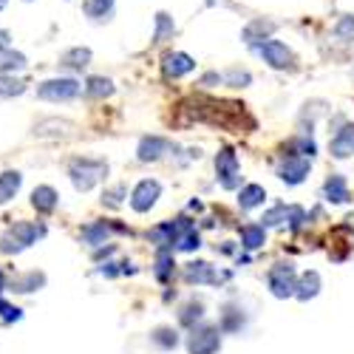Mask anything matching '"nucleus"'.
Instances as JSON below:
<instances>
[{
    "label": "nucleus",
    "mask_w": 354,
    "mask_h": 354,
    "mask_svg": "<svg viewBox=\"0 0 354 354\" xmlns=\"http://www.w3.org/2000/svg\"><path fill=\"white\" fill-rule=\"evenodd\" d=\"M335 37H340V40H346V43L354 40V15H343V17L337 20V26H335Z\"/></svg>",
    "instance_id": "473e14b6"
},
{
    "label": "nucleus",
    "mask_w": 354,
    "mask_h": 354,
    "mask_svg": "<svg viewBox=\"0 0 354 354\" xmlns=\"http://www.w3.org/2000/svg\"><path fill=\"white\" fill-rule=\"evenodd\" d=\"M201 315H204V306L193 301V304H187V306L182 309V315H179V320L185 323V326H193V323H196V320H201Z\"/></svg>",
    "instance_id": "c9c22d12"
},
{
    "label": "nucleus",
    "mask_w": 354,
    "mask_h": 354,
    "mask_svg": "<svg viewBox=\"0 0 354 354\" xmlns=\"http://www.w3.org/2000/svg\"><path fill=\"white\" fill-rule=\"evenodd\" d=\"M263 198H267V190H263L261 185H247V187L239 193L241 210H255L258 204H263Z\"/></svg>",
    "instance_id": "b1692460"
},
{
    "label": "nucleus",
    "mask_w": 354,
    "mask_h": 354,
    "mask_svg": "<svg viewBox=\"0 0 354 354\" xmlns=\"http://www.w3.org/2000/svg\"><path fill=\"white\" fill-rule=\"evenodd\" d=\"M6 3H9V0H0V9H6Z\"/></svg>",
    "instance_id": "a18cd8bd"
},
{
    "label": "nucleus",
    "mask_w": 354,
    "mask_h": 354,
    "mask_svg": "<svg viewBox=\"0 0 354 354\" xmlns=\"http://www.w3.org/2000/svg\"><path fill=\"white\" fill-rule=\"evenodd\" d=\"M74 125L68 120H43L35 125V136L40 139H60V136H71Z\"/></svg>",
    "instance_id": "2eb2a0df"
},
{
    "label": "nucleus",
    "mask_w": 354,
    "mask_h": 354,
    "mask_svg": "<svg viewBox=\"0 0 354 354\" xmlns=\"http://www.w3.org/2000/svg\"><path fill=\"white\" fill-rule=\"evenodd\" d=\"M216 173H218V185L224 190H235L241 185V165H239V156H235L232 147H221V151H218Z\"/></svg>",
    "instance_id": "7ed1b4c3"
},
{
    "label": "nucleus",
    "mask_w": 354,
    "mask_h": 354,
    "mask_svg": "<svg viewBox=\"0 0 354 354\" xmlns=\"http://www.w3.org/2000/svg\"><path fill=\"white\" fill-rule=\"evenodd\" d=\"M113 9V0H82V12L91 20H108Z\"/></svg>",
    "instance_id": "a878e982"
},
{
    "label": "nucleus",
    "mask_w": 354,
    "mask_h": 354,
    "mask_svg": "<svg viewBox=\"0 0 354 354\" xmlns=\"http://www.w3.org/2000/svg\"><path fill=\"white\" fill-rule=\"evenodd\" d=\"M32 204H35L40 213H51V210L57 207V190L48 187V185L35 187V193H32Z\"/></svg>",
    "instance_id": "4be33fe9"
},
{
    "label": "nucleus",
    "mask_w": 354,
    "mask_h": 354,
    "mask_svg": "<svg viewBox=\"0 0 354 354\" xmlns=\"http://www.w3.org/2000/svg\"><path fill=\"white\" fill-rule=\"evenodd\" d=\"M68 176H71V182L80 193H88L108 176V162H102V159H74L68 165Z\"/></svg>",
    "instance_id": "f257e3e1"
},
{
    "label": "nucleus",
    "mask_w": 354,
    "mask_h": 354,
    "mask_svg": "<svg viewBox=\"0 0 354 354\" xmlns=\"http://www.w3.org/2000/svg\"><path fill=\"white\" fill-rule=\"evenodd\" d=\"M286 151L289 153H298V156H315V151H317V147H315V142L309 139V136H298V139H292L289 145H286Z\"/></svg>",
    "instance_id": "c756f323"
},
{
    "label": "nucleus",
    "mask_w": 354,
    "mask_h": 354,
    "mask_svg": "<svg viewBox=\"0 0 354 354\" xmlns=\"http://www.w3.org/2000/svg\"><path fill=\"white\" fill-rule=\"evenodd\" d=\"M230 82L232 85H244V82H250V74L247 71H230Z\"/></svg>",
    "instance_id": "a19ab883"
},
{
    "label": "nucleus",
    "mask_w": 354,
    "mask_h": 354,
    "mask_svg": "<svg viewBox=\"0 0 354 354\" xmlns=\"http://www.w3.org/2000/svg\"><path fill=\"white\" fill-rule=\"evenodd\" d=\"M227 278H230V272L216 275V270L207 261H193L185 267V281L187 283H218V281H227Z\"/></svg>",
    "instance_id": "9b49d317"
},
{
    "label": "nucleus",
    "mask_w": 354,
    "mask_h": 354,
    "mask_svg": "<svg viewBox=\"0 0 354 354\" xmlns=\"http://www.w3.org/2000/svg\"><path fill=\"white\" fill-rule=\"evenodd\" d=\"M162 68H165V74L167 77H185V74H190L193 68H196V60L190 54H185V51H170V54H165V60H162Z\"/></svg>",
    "instance_id": "f8f14e48"
},
{
    "label": "nucleus",
    "mask_w": 354,
    "mask_h": 354,
    "mask_svg": "<svg viewBox=\"0 0 354 354\" xmlns=\"http://www.w3.org/2000/svg\"><path fill=\"white\" fill-rule=\"evenodd\" d=\"M263 227H281L283 221H286V204H275L272 210H267L263 213Z\"/></svg>",
    "instance_id": "72a5a7b5"
},
{
    "label": "nucleus",
    "mask_w": 354,
    "mask_h": 354,
    "mask_svg": "<svg viewBox=\"0 0 354 354\" xmlns=\"http://www.w3.org/2000/svg\"><path fill=\"white\" fill-rule=\"evenodd\" d=\"M20 185H23V176H20L17 170L0 173V204L12 201V198L17 196V190H20Z\"/></svg>",
    "instance_id": "6ab92c4d"
},
{
    "label": "nucleus",
    "mask_w": 354,
    "mask_h": 354,
    "mask_svg": "<svg viewBox=\"0 0 354 354\" xmlns=\"http://www.w3.org/2000/svg\"><path fill=\"white\" fill-rule=\"evenodd\" d=\"M272 32H275V23H270V20H252V23L244 28V40H247V43L270 40Z\"/></svg>",
    "instance_id": "393cba45"
},
{
    "label": "nucleus",
    "mask_w": 354,
    "mask_h": 354,
    "mask_svg": "<svg viewBox=\"0 0 354 354\" xmlns=\"http://www.w3.org/2000/svg\"><path fill=\"white\" fill-rule=\"evenodd\" d=\"M108 232H111V227H108L105 221H97V224H91V227L82 230V241L91 244V247H100V244H105Z\"/></svg>",
    "instance_id": "bb28decb"
},
{
    "label": "nucleus",
    "mask_w": 354,
    "mask_h": 354,
    "mask_svg": "<svg viewBox=\"0 0 354 354\" xmlns=\"http://www.w3.org/2000/svg\"><path fill=\"white\" fill-rule=\"evenodd\" d=\"M170 272H173V255H170L167 250H162L159 258H156V278H159V281H167Z\"/></svg>",
    "instance_id": "f704fd0d"
},
{
    "label": "nucleus",
    "mask_w": 354,
    "mask_h": 354,
    "mask_svg": "<svg viewBox=\"0 0 354 354\" xmlns=\"http://www.w3.org/2000/svg\"><path fill=\"white\" fill-rule=\"evenodd\" d=\"M0 292H3V272H0Z\"/></svg>",
    "instance_id": "c03bdc74"
},
{
    "label": "nucleus",
    "mask_w": 354,
    "mask_h": 354,
    "mask_svg": "<svg viewBox=\"0 0 354 354\" xmlns=\"http://www.w3.org/2000/svg\"><path fill=\"white\" fill-rule=\"evenodd\" d=\"M258 54L263 57V63H270L272 68H292V63H295L292 48H286L281 40H267L258 48Z\"/></svg>",
    "instance_id": "9d476101"
},
{
    "label": "nucleus",
    "mask_w": 354,
    "mask_h": 354,
    "mask_svg": "<svg viewBox=\"0 0 354 354\" xmlns=\"http://www.w3.org/2000/svg\"><path fill=\"white\" fill-rule=\"evenodd\" d=\"M151 340H153L159 348H176V346H179V335H176L173 329H167V326L156 329V332L151 335Z\"/></svg>",
    "instance_id": "2f4dec72"
},
{
    "label": "nucleus",
    "mask_w": 354,
    "mask_h": 354,
    "mask_svg": "<svg viewBox=\"0 0 354 354\" xmlns=\"http://www.w3.org/2000/svg\"><path fill=\"white\" fill-rule=\"evenodd\" d=\"M323 196H326V201L332 204H346L351 196H348V182L343 179V176H332V179L323 185Z\"/></svg>",
    "instance_id": "f3484780"
},
{
    "label": "nucleus",
    "mask_w": 354,
    "mask_h": 354,
    "mask_svg": "<svg viewBox=\"0 0 354 354\" xmlns=\"http://www.w3.org/2000/svg\"><path fill=\"white\" fill-rule=\"evenodd\" d=\"M167 151H170V142L167 139H162V136H145L139 142V151L136 153H139V162H156Z\"/></svg>",
    "instance_id": "4468645a"
},
{
    "label": "nucleus",
    "mask_w": 354,
    "mask_h": 354,
    "mask_svg": "<svg viewBox=\"0 0 354 354\" xmlns=\"http://www.w3.org/2000/svg\"><path fill=\"white\" fill-rule=\"evenodd\" d=\"M187 227H193L187 218L165 221V224H159V227H153L151 232H147V239H151L156 247H162V250H170V247H176V241H179V235H182Z\"/></svg>",
    "instance_id": "6e6552de"
},
{
    "label": "nucleus",
    "mask_w": 354,
    "mask_h": 354,
    "mask_svg": "<svg viewBox=\"0 0 354 354\" xmlns=\"http://www.w3.org/2000/svg\"><path fill=\"white\" fill-rule=\"evenodd\" d=\"M0 317H3L6 323L20 320V309H17V306H12V304H6V301H0Z\"/></svg>",
    "instance_id": "ea45409f"
},
{
    "label": "nucleus",
    "mask_w": 354,
    "mask_h": 354,
    "mask_svg": "<svg viewBox=\"0 0 354 354\" xmlns=\"http://www.w3.org/2000/svg\"><path fill=\"white\" fill-rule=\"evenodd\" d=\"M241 244L247 250L263 247V244H267V227H263V224H247V227H241Z\"/></svg>",
    "instance_id": "aec40b11"
},
{
    "label": "nucleus",
    "mask_w": 354,
    "mask_h": 354,
    "mask_svg": "<svg viewBox=\"0 0 354 354\" xmlns=\"http://www.w3.org/2000/svg\"><path fill=\"white\" fill-rule=\"evenodd\" d=\"M9 46V32L6 28H0V48H6Z\"/></svg>",
    "instance_id": "79ce46f5"
},
{
    "label": "nucleus",
    "mask_w": 354,
    "mask_h": 354,
    "mask_svg": "<svg viewBox=\"0 0 354 354\" xmlns=\"http://www.w3.org/2000/svg\"><path fill=\"white\" fill-rule=\"evenodd\" d=\"M156 26H159V28H156V40H165L167 35H173V20H170L165 12L156 15Z\"/></svg>",
    "instance_id": "4c0bfd02"
},
{
    "label": "nucleus",
    "mask_w": 354,
    "mask_h": 354,
    "mask_svg": "<svg viewBox=\"0 0 354 354\" xmlns=\"http://www.w3.org/2000/svg\"><path fill=\"white\" fill-rule=\"evenodd\" d=\"M346 221H348V227H351V230H354V216H348V218H346Z\"/></svg>",
    "instance_id": "37998d69"
},
{
    "label": "nucleus",
    "mask_w": 354,
    "mask_h": 354,
    "mask_svg": "<svg viewBox=\"0 0 354 354\" xmlns=\"http://www.w3.org/2000/svg\"><path fill=\"white\" fill-rule=\"evenodd\" d=\"M88 63H91V48H82V46L68 48L60 57V66L63 68H71V71H82V68H88Z\"/></svg>",
    "instance_id": "dca6fc26"
},
{
    "label": "nucleus",
    "mask_w": 354,
    "mask_h": 354,
    "mask_svg": "<svg viewBox=\"0 0 354 354\" xmlns=\"http://www.w3.org/2000/svg\"><path fill=\"white\" fill-rule=\"evenodd\" d=\"M312 170V159L309 156H298V153H283V162L278 165V176L286 185H301Z\"/></svg>",
    "instance_id": "0eeeda50"
},
{
    "label": "nucleus",
    "mask_w": 354,
    "mask_h": 354,
    "mask_svg": "<svg viewBox=\"0 0 354 354\" xmlns=\"http://www.w3.org/2000/svg\"><path fill=\"white\" fill-rule=\"evenodd\" d=\"M26 91V82L15 80L12 74H0V97L3 100H12V97H20Z\"/></svg>",
    "instance_id": "cd10ccee"
},
{
    "label": "nucleus",
    "mask_w": 354,
    "mask_h": 354,
    "mask_svg": "<svg viewBox=\"0 0 354 354\" xmlns=\"http://www.w3.org/2000/svg\"><path fill=\"white\" fill-rule=\"evenodd\" d=\"M28 63L20 51H12L9 46L0 48V74H15V71H23Z\"/></svg>",
    "instance_id": "412c9836"
},
{
    "label": "nucleus",
    "mask_w": 354,
    "mask_h": 354,
    "mask_svg": "<svg viewBox=\"0 0 354 354\" xmlns=\"http://www.w3.org/2000/svg\"><path fill=\"white\" fill-rule=\"evenodd\" d=\"M26 3H28V0H26Z\"/></svg>",
    "instance_id": "49530a36"
},
{
    "label": "nucleus",
    "mask_w": 354,
    "mask_h": 354,
    "mask_svg": "<svg viewBox=\"0 0 354 354\" xmlns=\"http://www.w3.org/2000/svg\"><path fill=\"white\" fill-rule=\"evenodd\" d=\"M85 94L91 97V100H105L113 94V82L108 77H88L85 82Z\"/></svg>",
    "instance_id": "5701e85b"
},
{
    "label": "nucleus",
    "mask_w": 354,
    "mask_h": 354,
    "mask_svg": "<svg viewBox=\"0 0 354 354\" xmlns=\"http://www.w3.org/2000/svg\"><path fill=\"white\" fill-rule=\"evenodd\" d=\"M80 94V82L71 77H57V80H46L37 88V97L46 102H68Z\"/></svg>",
    "instance_id": "20e7f679"
},
{
    "label": "nucleus",
    "mask_w": 354,
    "mask_h": 354,
    "mask_svg": "<svg viewBox=\"0 0 354 354\" xmlns=\"http://www.w3.org/2000/svg\"><path fill=\"white\" fill-rule=\"evenodd\" d=\"M43 283H46V275L28 272V275H23V278L15 281V292H35V289H40Z\"/></svg>",
    "instance_id": "7c9ffc66"
},
{
    "label": "nucleus",
    "mask_w": 354,
    "mask_h": 354,
    "mask_svg": "<svg viewBox=\"0 0 354 354\" xmlns=\"http://www.w3.org/2000/svg\"><path fill=\"white\" fill-rule=\"evenodd\" d=\"M122 196H125V187L120 185V187H113V190H108L102 201L108 204V207H120V201H122Z\"/></svg>",
    "instance_id": "58836bf2"
},
{
    "label": "nucleus",
    "mask_w": 354,
    "mask_h": 354,
    "mask_svg": "<svg viewBox=\"0 0 354 354\" xmlns=\"http://www.w3.org/2000/svg\"><path fill=\"white\" fill-rule=\"evenodd\" d=\"M304 221H306V213H304L301 207H286V224H289L292 232H295V230H301Z\"/></svg>",
    "instance_id": "e433bc0d"
},
{
    "label": "nucleus",
    "mask_w": 354,
    "mask_h": 354,
    "mask_svg": "<svg viewBox=\"0 0 354 354\" xmlns=\"http://www.w3.org/2000/svg\"><path fill=\"white\" fill-rule=\"evenodd\" d=\"M201 247V235L196 232V227H187L182 235H179V241H176L173 250H179V252H193Z\"/></svg>",
    "instance_id": "c85d7f7f"
},
{
    "label": "nucleus",
    "mask_w": 354,
    "mask_h": 354,
    "mask_svg": "<svg viewBox=\"0 0 354 354\" xmlns=\"http://www.w3.org/2000/svg\"><path fill=\"white\" fill-rule=\"evenodd\" d=\"M221 348V329L218 326H193L187 337V351L190 354H216Z\"/></svg>",
    "instance_id": "423d86ee"
},
{
    "label": "nucleus",
    "mask_w": 354,
    "mask_h": 354,
    "mask_svg": "<svg viewBox=\"0 0 354 354\" xmlns=\"http://www.w3.org/2000/svg\"><path fill=\"white\" fill-rule=\"evenodd\" d=\"M317 292H320V275L315 270L304 272L298 278V286H295V298H298V301H309V298H315Z\"/></svg>",
    "instance_id": "a211bd4d"
},
{
    "label": "nucleus",
    "mask_w": 354,
    "mask_h": 354,
    "mask_svg": "<svg viewBox=\"0 0 354 354\" xmlns=\"http://www.w3.org/2000/svg\"><path fill=\"white\" fill-rule=\"evenodd\" d=\"M43 235H46V227H43V224L20 221V224H15V227L3 235V239H0V250H3L6 255L20 252V250H26V247L37 244V239H43Z\"/></svg>",
    "instance_id": "f03ea898"
},
{
    "label": "nucleus",
    "mask_w": 354,
    "mask_h": 354,
    "mask_svg": "<svg viewBox=\"0 0 354 354\" xmlns=\"http://www.w3.org/2000/svg\"><path fill=\"white\" fill-rule=\"evenodd\" d=\"M267 281H270V292L281 301L292 298L295 286H298V275H295L292 263H275V267L270 270V275H267Z\"/></svg>",
    "instance_id": "39448f33"
},
{
    "label": "nucleus",
    "mask_w": 354,
    "mask_h": 354,
    "mask_svg": "<svg viewBox=\"0 0 354 354\" xmlns=\"http://www.w3.org/2000/svg\"><path fill=\"white\" fill-rule=\"evenodd\" d=\"M159 196H162V185L156 182V179H145V182H139L136 187H133V193H131V207L136 210V213H147L153 207V204L159 201Z\"/></svg>",
    "instance_id": "1a4fd4ad"
},
{
    "label": "nucleus",
    "mask_w": 354,
    "mask_h": 354,
    "mask_svg": "<svg viewBox=\"0 0 354 354\" xmlns=\"http://www.w3.org/2000/svg\"><path fill=\"white\" fill-rule=\"evenodd\" d=\"M329 151H332L335 159H348V156L354 153V125H343V128L332 136Z\"/></svg>",
    "instance_id": "ddd939ff"
}]
</instances>
